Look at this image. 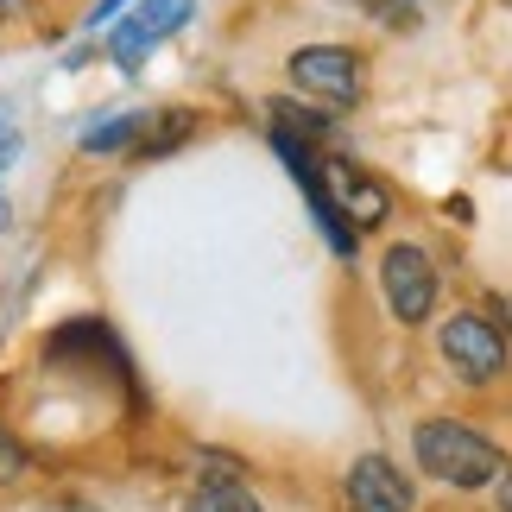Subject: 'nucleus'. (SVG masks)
I'll return each mask as SVG.
<instances>
[{"label": "nucleus", "instance_id": "f257e3e1", "mask_svg": "<svg viewBox=\"0 0 512 512\" xmlns=\"http://www.w3.org/2000/svg\"><path fill=\"white\" fill-rule=\"evenodd\" d=\"M411 456L424 462L430 481L462 487V494H475V487H487V481L506 475L500 443L481 437L475 424H456V418H424L418 430H411Z\"/></svg>", "mask_w": 512, "mask_h": 512}, {"label": "nucleus", "instance_id": "f03ea898", "mask_svg": "<svg viewBox=\"0 0 512 512\" xmlns=\"http://www.w3.org/2000/svg\"><path fill=\"white\" fill-rule=\"evenodd\" d=\"M380 298H386V310H392L405 329L430 323V317H437V298H443L437 260H430L418 241H392V247L380 253Z\"/></svg>", "mask_w": 512, "mask_h": 512}, {"label": "nucleus", "instance_id": "7ed1b4c3", "mask_svg": "<svg viewBox=\"0 0 512 512\" xmlns=\"http://www.w3.org/2000/svg\"><path fill=\"white\" fill-rule=\"evenodd\" d=\"M443 361L462 386H494L512 367V342L487 310H462V317L443 323Z\"/></svg>", "mask_w": 512, "mask_h": 512}, {"label": "nucleus", "instance_id": "20e7f679", "mask_svg": "<svg viewBox=\"0 0 512 512\" xmlns=\"http://www.w3.org/2000/svg\"><path fill=\"white\" fill-rule=\"evenodd\" d=\"M291 83L329 108H354L367 95V70L354 45H304V51H291Z\"/></svg>", "mask_w": 512, "mask_h": 512}, {"label": "nucleus", "instance_id": "39448f33", "mask_svg": "<svg viewBox=\"0 0 512 512\" xmlns=\"http://www.w3.org/2000/svg\"><path fill=\"white\" fill-rule=\"evenodd\" d=\"M323 196L336 203V215L361 234V228H380L392 215V190L380 184L373 171H361L354 159H323Z\"/></svg>", "mask_w": 512, "mask_h": 512}, {"label": "nucleus", "instance_id": "423d86ee", "mask_svg": "<svg viewBox=\"0 0 512 512\" xmlns=\"http://www.w3.org/2000/svg\"><path fill=\"white\" fill-rule=\"evenodd\" d=\"M342 500H348V512H418V487L405 481L399 462L361 456L342 481Z\"/></svg>", "mask_w": 512, "mask_h": 512}, {"label": "nucleus", "instance_id": "0eeeda50", "mask_svg": "<svg viewBox=\"0 0 512 512\" xmlns=\"http://www.w3.org/2000/svg\"><path fill=\"white\" fill-rule=\"evenodd\" d=\"M190 7H196V0H140V7H133V13L121 19V26H114V38H108L114 64L133 70V64H140V57H146L152 45H159V38H171L177 26H184Z\"/></svg>", "mask_w": 512, "mask_h": 512}, {"label": "nucleus", "instance_id": "6e6552de", "mask_svg": "<svg viewBox=\"0 0 512 512\" xmlns=\"http://www.w3.org/2000/svg\"><path fill=\"white\" fill-rule=\"evenodd\" d=\"M184 512H266V506L253 500L241 481H203V487L184 500Z\"/></svg>", "mask_w": 512, "mask_h": 512}, {"label": "nucleus", "instance_id": "1a4fd4ad", "mask_svg": "<svg viewBox=\"0 0 512 512\" xmlns=\"http://www.w3.org/2000/svg\"><path fill=\"white\" fill-rule=\"evenodd\" d=\"M190 133H196L190 114H159V121L146 114V133H140V146H133V159H159V152H171L177 140H190Z\"/></svg>", "mask_w": 512, "mask_h": 512}, {"label": "nucleus", "instance_id": "9d476101", "mask_svg": "<svg viewBox=\"0 0 512 512\" xmlns=\"http://www.w3.org/2000/svg\"><path fill=\"white\" fill-rule=\"evenodd\" d=\"M146 133V114H121V121H102L83 133V152H133Z\"/></svg>", "mask_w": 512, "mask_h": 512}, {"label": "nucleus", "instance_id": "9b49d317", "mask_svg": "<svg viewBox=\"0 0 512 512\" xmlns=\"http://www.w3.org/2000/svg\"><path fill=\"white\" fill-rule=\"evenodd\" d=\"M19 475H26V449H19V443L7 437V430H0V487L19 481Z\"/></svg>", "mask_w": 512, "mask_h": 512}, {"label": "nucleus", "instance_id": "f8f14e48", "mask_svg": "<svg viewBox=\"0 0 512 512\" xmlns=\"http://www.w3.org/2000/svg\"><path fill=\"white\" fill-rule=\"evenodd\" d=\"M13 152H19V133H13L7 121H0V171H7V165H13Z\"/></svg>", "mask_w": 512, "mask_h": 512}, {"label": "nucleus", "instance_id": "ddd939ff", "mask_svg": "<svg viewBox=\"0 0 512 512\" xmlns=\"http://www.w3.org/2000/svg\"><path fill=\"white\" fill-rule=\"evenodd\" d=\"M121 7H127V0H102V7H95V13H89V26H108V19H114V13H121Z\"/></svg>", "mask_w": 512, "mask_h": 512}, {"label": "nucleus", "instance_id": "4468645a", "mask_svg": "<svg viewBox=\"0 0 512 512\" xmlns=\"http://www.w3.org/2000/svg\"><path fill=\"white\" fill-rule=\"evenodd\" d=\"M26 7H32V0H0V19H19Z\"/></svg>", "mask_w": 512, "mask_h": 512}, {"label": "nucleus", "instance_id": "2eb2a0df", "mask_svg": "<svg viewBox=\"0 0 512 512\" xmlns=\"http://www.w3.org/2000/svg\"><path fill=\"white\" fill-rule=\"evenodd\" d=\"M500 512H512V475H500Z\"/></svg>", "mask_w": 512, "mask_h": 512}, {"label": "nucleus", "instance_id": "dca6fc26", "mask_svg": "<svg viewBox=\"0 0 512 512\" xmlns=\"http://www.w3.org/2000/svg\"><path fill=\"white\" fill-rule=\"evenodd\" d=\"M0 228H7V196H0Z\"/></svg>", "mask_w": 512, "mask_h": 512}]
</instances>
